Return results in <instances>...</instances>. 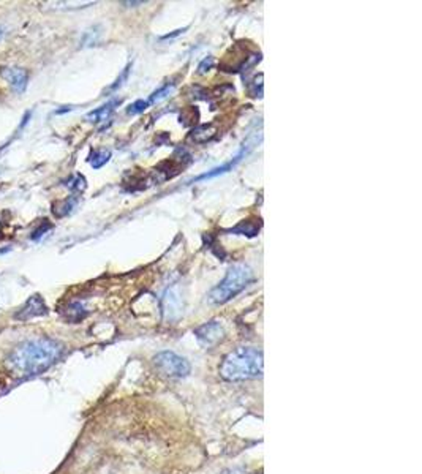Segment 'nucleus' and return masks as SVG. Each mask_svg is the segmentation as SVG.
Masks as SVG:
<instances>
[{
  "instance_id": "f257e3e1",
  "label": "nucleus",
  "mask_w": 422,
  "mask_h": 474,
  "mask_svg": "<svg viewBox=\"0 0 422 474\" xmlns=\"http://www.w3.org/2000/svg\"><path fill=\"white\" fill-rule=\"evenodd\" d=\"M62 353L64 345L54 338H32V340L18 345L6 356L5 367L16 378L35 376L56 364Z\"/></svg>"
},
{
  "instance_id": "f03ea898",
  "label": "nucleus",
  "mask_w": 422,
  "mask_h": 474,
  "mask_svg": "<svg viewBox=\"0 0 422 474\" xmlns=\"http://www.w3.org/2000/svg\"><path fill=\"white\" fill-rule=\"evenodd\" d=\"M263 353L251 347H239L224 356L220 365V376L224 381L241 383L263 375Z\"/></svg>"
},
{
  "instance_id": "7ed1b4c3",
  "label": "nucleus",
  "mask_w": 422,
  "mask_h": 474,
  "mask_svg": "<svg viewBox=\"0 0 422 474\" xmlns=\"http://www.w3.org/2000/svg\"><path fill=\"white\" fill-rule=\"evenodd\" d=\"M251 282H253V270L247 264H234L228 270L227 277L210 291L207 301L210 304H215V306L227 304L231 299H234L237 294H241Z\"/></svg>"
},
{
  "instance_id": "20e7f679",
  "label": "nucleus",
  "mask_w": 422,
  "mask_h": 474,
  "mask_svg": "<svg viewBox=\"0 0 422 474\" xmlns=\"http://www.w3.org/2000/svg\"><path fill=\"white\" fill-rule=\"evenodd\" d=\"M154 365L163 376L173 379L187 378L192 370V365L187 359L173 353V351H160L159 354H155Z\"/></svg>"
},
{
  "instance_id": "39448f33",
  "label": "nucleus",
  "mask_w": 422,
  "mask_h": 474,
  "mask_svg": "<svg viewBox=\"0 0 422 474\" xmlns=\"http://www.w3.org/2000/svg\"><path fill=\"white\" fill-rule=\"evenodd\" d=\"M161 310L163 316L168 321H176L182 315L183 311V299L181 291L171 287L165 291V294L161 297Z\"/></svg>"
},
{
  "instance_id": "423d86ee",
  "label": "nucleus",
  "mask_w": 422,
  "mask_h": 474,
  "mask_svg": "<svg viewBox=\"0 0 422 474\" xmlns=\"http://www.w3.org/2000/svg\"><path fill=\"white\" fill-rule=\"evenodd\" d=\"M196 340L200 342L201 347L204 348H210L222 342L224 338V328L219 321H209L204 323L201 326L195 330Z\"/></svg>"
},
{
  "instance_id": "0eeeda50",
  "label": "nucleus",
  "mask_w": 422,
  "mask_h": 474,
  "mask_svg": "<svg viewBox=\"0 0 422 474\" xmlns=\"http://www.w3.org/2000/svg\"><path fill=\"white\" fill-rule=\"evenodd\" d=\"M255 144H256V139L251 141V137H250L247 141L244 142V146H242V149L239 151V154H237L233 160L228 161L227 165H223V166H219V168L212 169V171H209V173H206V174L198 175V178L193 179V182H200V180H206V179H212V178H215V175H220V174H224V173L231 171V169H233L237 163H241L244 157H247L249 152L251 151V149L255 147Z\"/></svg>"
},
{
  "instance_id": "6e6552de",
  "label": "nucleus",
  "mask_w": 422,
  "mask_h": 474,
  "mask_svg": "<svg viewBox=\"0 0 422 474\" xmlns=\"http://www.w3.org/2000/svg\"><path fill=\"white\" fill-rule=\"evenodd\" d=\"M0 76H2L6 83H8L16 92H24L27 87V81H29V74L24 69H18V67H8V69L0 70Z\"/></svg>"
},
{
  "instance_id": "1a4fd4ad",
  "label": "nucleus",
  "mask_w": 422,
  "mask_h": 474,
  "mask_svg": "<svg viewBox=\"0 0 422 474\" xmlns=\"http://www.w3.org/2000/svg\"><path fill=\"white\" fill-rule=\"evenodd\" d=\"M45 313H46V306L43 302V297L35 294L24 304V307L16 313V318L18 320H29V318L42 316Z\"/></svg>"
},
{
  "instance_id": "9d476101",
  "label": "nucleus",
  "mask_w": 422,
  "mask_h": 474,
  "mask_svg": "<svg viewBox=\"0 0 422 474\" xmlns=\"http://www.w3.org/2000/svg\"><path fill=\"white\" fill-rule=\"evenodd\" d=\"M120 105V100H111V101H108L106 105L103 106H100L97 108V110L89 112L86 116V120H89V122H93V124H98V122H105L111 117V114L114 112L115 110V106H119Z\"/></svg>"
},
{
  "instance_id": "9b49d317",
  "label": "nucleus",
  "mask_w": 422,
  "mask_h": 474,
  "mask_svg": "<svg viewBox=\"0 0 422 474\" xmlns=\"http://www.w3.org/2000/svg\"><path fill=\"white\" fill-rule=\"evenodd\" d=\"M215 133H217V128L212 124L201 125L198 128H195V130L192 132V139L196 142H207L215 137Z\"/></svg>"
},
{
  "instance_id": "f8f14e48",
  "label": "nucleus",
  "mask_w": 422,
  "mask_h": 474,
  "mask_svg": "<svg viewBox=\"0 0 422 474\" xmlns=\"http://www.w3.org/2000/svg\"><path fill=\"white\" fill-rule=\"evenodd\" d=\"M258 231H260V223H253V221H242L236 228L231 229V233H237V234L250 236V237L256 236Z\"/></svg>"
},
{
  "instance_id": "ddd939ff",
  "label": "nucleus",
  "mask_w": 422,
  "mask_h": 474,
  "mask_svg": "<svg viewBox=\"0 0 422 474\" xmlns=\"http://www.w3.org/2000/svg\"><path fill=\"white\" fill-rule=\"evenodd\" d=\"M111 158V152L110 151H95L91 154L89 161L93 169H100L101 166H105L108 161Z\"/></svg>"
},
{
  "instance_id": "4468645a",
  "label": "nucleus",
  "mask_w": 422,
  "mask_h": 474,
  "mask_svg": "<svg viewBox=\"0 0 422 474\" xmlns=\"http://www.w3.org/2000/svg\"><path fill=\"white\" fill-rule=\"evenodd\" d=\"M174 91V84H165L163 87H160L159 91H155L152 95H151V98H149L147 101L151 105L154 103H159V101H161L163 98H166L169 93H171Z\"/></svg>"
},
{
  "instance_id": "2eb2a0df",
  "label": "nucleus",
  "mask_w": 422,
  "mask_h": 474,
  "mask_svg": "<svg viewBox=\"0 0 422 474\" xmlns=\"http://www.w3.org/2000/svg\"><path fill=\"white\" fill-rule=\"evenodd\" d=\"M149 106H151V103H149L147 100H138V101H135L133 105L128 106L127 114L128 116H136V114L144 112Z\"/></svg>"
},
{
  "instance_id": "dca6fc26",
  "label": "nucleus",
  "mask_w": 422,
  "mask_h": 474,
  "mask_svg": "<svg viewBox=\"0 0 422 474\" xmlns=\"http://www.w3.org/2000/svg\"><path fill=\"white\" fill-rule=\"evenodd\" d=\"M67 187L76 190V192H81V190L86 188V180L84 178H81V175H76V178H73V180H70V184H67Z\"/></svg>"
},
{
  "instance_id": "f3484780",
  "label": "nucleus",
  "mask_w": 422,
  "mask_h": 474,
  "mask_svg": "<svg viewBox=\"0 0 422 474\" xmlns=\"http://www.w3.org/2000/svg\"><path fill=\"white\" fill-rule=\"evenodd\" d=\"M212 65H214V59L212 57H206L200 64V67H198V74H206L210 69H212Z\"/></svg>"
},
{
  "instance_id": "a211bd4d",
  "label": "nucleus",
  "mask_w": 422,
  "mask_h": 474,
  "mask_svg": "<svg viewBox=\"0 0 422 474\" xmlns=\"http://www.w3.org/2000/svg\"><path fill=\"white\" fill-rule=\"evenodd\" d=\"M130 69H132V65H128L127 69L124 70V73H122L120 76L118 78V81H115V84H113V86H111V89H110V91H115V89H119V87H120L122 84H124V81H127V78H128V73H130Z\"/></svg>"
},
{
  "instance_id": "6ab92c4d",
  "label": "nucleus",
  "mask_w": 422,
  "mask_h": 474,
  "mask_svg": "<svg viewBox=\"0 0 422 474\" xmlns=\"http://www.w3.org/2000/svg\"><path fill=\"white\" fill-rule=\"evenodd\" d=\"M144 2H125L124 5H142Z\"/></svg>"
},
{
  "instance_id": "aec40b11",
  "label": "nucleus",
  "mask_w": 422,
  "mask_h": 474,
  "mask_svg": "<svg viewBox=\"0 0 422 474\" xmlns=\"http://www.w3.org/2000/svg\"><path fill=\"white\" fill-rule=\"evenodd\" d=\"M0 37H2V29H0Z\"/></svg>"
}]
</instances>
